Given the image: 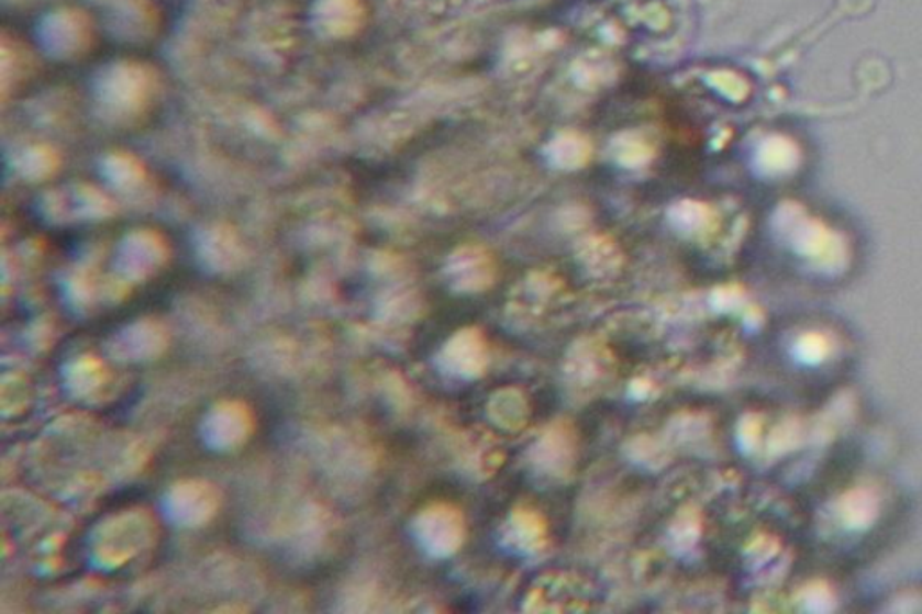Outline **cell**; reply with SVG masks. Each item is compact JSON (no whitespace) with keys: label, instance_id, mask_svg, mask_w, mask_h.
Listing matches in <instances>:
<instances>
[{"label":"cell","instance_id":"obj_1","mask_svg":"<svg viewBox=\"0 0 922 614\" xmlns=\"http://www.w3.org/2000/svg\"><path fill=\"white\" fill-rule=\"evenodd\" d=\"M41 36L56 56H75L89 44V22L80 11H55L42 22Z\"/></svg>","mask_w":922,"mask_h":614},{"label":"cell","instance_id":"obj_2","mask_svg":"<svg viewBox=\"0 0 922 614\" xmlns=\"http://www.w3.org/2000/svg\"><path fill=\"white\" fill-rule=\"evenodd\" d=\"M251 431V418L244 405L224 404L213 410L204 424L208 444L215 449H233L242 444Z\"/></svg>","mask_w":922,"mask_h":614},{"label":"cell","instance_id":"obj_3","mask_svg":"<svg viewBox=\"0 0 922 614\" xmlns=\"http://www.w3.org/2000/svg\"><path fill=\"white\" fill-rule=\"evenodd\" d=\"M166 506L175 523L188 526L200 525L215 512V494L204 483L179 484L171 489Z\"/></svg>","mask_w":922,"mask_h":614},{"label":"cell","instance_id":"obj_4","mask_svg":"<svg viewBox=\"0 0 922 614\" xmlns=\"http://www.w3.org/2000/svg\"><path fill=\"white\" fill-rule=\"evenodd\" d=\"M314 21L324 35H349L359 22V5L355 0H320L315 4Z\"/></svg>","mask_w":922,"mask_h":614}]
</instances>
